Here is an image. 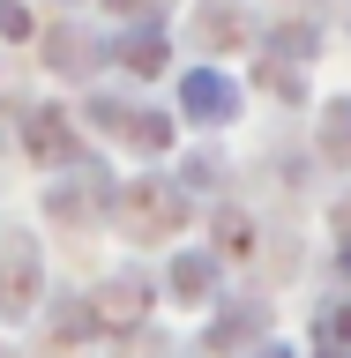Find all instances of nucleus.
I'll return each instance as SVG.
<instances>
[{
  "label": "nucleus",
  "mask_w": 351,
  "mask_h": 358,
  "mask_svg": "<svg viewBox=\"0 0 351 358\" xmlns=\"http://www.w3.org/2000/svg\"><path fill=\"white\" fill-rule=\"evenodd\" d=\"M30 246H8V254H0V306L15 313V306H30Z\"/></svg>",
  "instance_id": "1"
},
{
  "label": "nucleus",
  "mask_w": 351,
  "mask_h": 358,
  "mask_svg": "<svg viewBox=\"0 0 351 358\" xmlns=\"http://www.w3.org/2000/svg\"><path fill=\"white\" fill-rule=\"evenodd\" d=\"M30 150H45V157H67V134H60V112H38V120H30Z\"/></svg>",
  "instance_id": "2"
}]
</instances>
